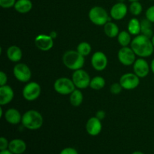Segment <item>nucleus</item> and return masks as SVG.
<instances>
[{
  "label": "nucleus",
  "instance_id": "5",
  "mask_svg": "<svg viewBox=\"0 0 154 154\" xmlns=\"http://www.w3.org/2000/svg\"><path fill=\"white\" fill-rule=\"evenodd\" d=\"M54 90L63 96L70 95L76 89L73 81L70 78L62 77L56 80L54 84Z\"/></svg>",
  "mask_w": 154,
  "mask_h": 154
},
{
  "label": "nucleus",
  "instance_id": "33",
  "mask_svg": "<svg viewBox=\"0 0 154 154\" xmlns=\"http://www.w3.org/2000/svg\"><path fill=\"white\" fill-rule=\"evenodd\" d=\"M60 154H78V152L73 147H66L61 150Z\"/></svg>",
  "mask_w": 154,
  "mask_h": 154
},
{
  "label": "nucleus",
  "instance_id": "40",
  "mask_svg": "<svg viewBox=\"0 0 154 154\" xmlns=\"http://www.w3.org/2000/svg\"><path fill=\"white\" fill-rule=\"evenodd\" d=\"M151 41H152V43H153V47H154V34H153V37L151 38Z\"/></svg>",
  "mask_w": 154,
  "mask_h": 154
},
{
  "label": "nucleus",
  "instance_id": "28",
  "mask_svg": "<svg viewBox=\"0 0 154 154\" xmlns=\"http://www.w3.org/2000/svg\"><path fill=\"white\" fill-rule=\"evenodd\" d=\"M129 11L134 16H138L141 14L143 11L142 5L139 2V1L132 2L129 5Z\"/></svg>",
  "mask_w": 154,
  "mask_h": 154
},
{
  "label": "nucleus",
  "instance_id": "37",
  "mask_svg": "<svg viewBox=\"0 0 154 154\" xmlns=\"http://www.w3.org/2000/svg\"><path fill=\"white\" fill-rule=\"evenodd\" d=\"M150 71L153 72V74L154 75V59H153V60L151 61V63H150Z\"/></svg>",
  "mask_w": 154,
  "mask_h": 154
},
{
  "label": "nucleus",
  "instance_id": "14",
  "mask_svg": "<svg viewBox=\"0 0 154 154\" xmlns=\"http://www.w3.org/2000/svg\"><path fill=\"white\" fill-rule=\"evenodd\" d=\"M128 11L127 5L123 2H119L111 7L110 17L115 20H120L126 16Z\"/></svg>",
  "mask_w": 154,
  "mask_h": 154
},
{
  "label": "nucleus",
  "instance_id": "7",
  "mask_svg": "<svg viewBox=\"0 0 154 154\" xmlns=\"http://www.w3.org/2000/svg\"><path fill=\"white\" fill-rule=\"evenodd\" d=\"M72 80L73 81L77 89L83 90L90 87L91 78L89 74L84 69H78L74 71L72 73Z\"/></svg>",
  "mask_w": 154,
  "mask_h": 154
},
{
  "label": "nucleus",
  "instance_id": "25",
  "mask_svg": "<svg viewBox=\"0 0 154 154\" xmlns=\"http://www.w3.org/2000/svg\"><path fill=\"white\" fill-rule=\"evenodd\" d=\"M132 41V35L128 31L120 32L117 35V42L121 47H128Z\"/></svg>",
  "mask_w": 154,
  "mask_h": 154
},
{
  "label": "nucleus",
  "instance_id": "36",
  "mask_svg": "<svg viewBox=\"0 0 154 154\" xmlns=\"http://www.w3.org/2000/svg\"><path fill=\"white\" fill-rule=\"evenodd\" d=\"M0 154H14L12 152H11L8 149H6V150H1L0 152Z\"/></svg>",
  "mask_w": 154,
  "mask_h": 154
},
{
  "label": "nucleus",
  "instance_id": "9",
  "mask_svg": "<svg viewBox=\"0 0 154 154\" xmlns=\"http://www.w3.org/2000/svg\"><path fill=\"white\" fill-rule=\"evenodd\" d=\"M117 58L122 65L130 66H132L136 60V54L132 51L131 47H122L118 51Z\"/></svg>",
  "mask_w": 154,
  "mask_h": 154
},
{
  "label": "nucleus",
  "instance_id": "35",
  "mask_svg": "<svg viewBox=\"0 0 154 154\" xmlns=\"http://www.w3.org/2000/svg\"><path fill=\"white\" fill-rule=\"evenodd\" d=\"M105 116H106V114L104 111L101 110V111H98L96 114V117H97L98 119H99L100 120H104L105 118Z\"/></svg>",
  "mask_w": 154,
  "mask_h": 154
},
{
  "label": "nucleus",
  "instance_id": "31",
  "mask_svg": "<svg viewBox=\"0 0 154 154\" xmlns=\"http://www.w3.org/2000/svg\"><path fill=\"white\" fill-rule=\"evenodd\" d=\"M146 19L148 20L149 21L154 23V5L150 6L147 9L145 12Z\"/></svg>",
  "mask_w": 154,
  "mask_h": 154
},
{
  "label": "nucleus",
  "instance_id": "16",
  "mask_svg": "<svg viewBox=\"0 0 154 154\" xmlns=\"http://www.w3.org/2000/svg\"><path fill=\"white\" fill-rule=\"evenodd\" d=\"M14 92L9 85L0 86V105L1 106L8 105L13 100Z\"/></svg>",
  "mask_w": 154,
  "mask_h": 154
},
{
  "label": "nucleus",
  "instance_id": "38",
  "mask_svg": "<svg viewBox=\"0 0 154 154\" xmlns=\"http://www.w3.org/2000/svg\"><path fill=\"white\" fill-rule=\"evenodd\" d=\"M3 114H4V113H3V110H2V108H0V117H3Z\"/></svg>",
  "mask_w": 154,
  "mask_h": 154
},
{
  "label": "nucleus",
  "instance_id": "30",
  "mask_svg": "<svg viewBox=\"0 0 154 154\" xmlns=\"http://www.w3.org/2000/svg\"><path fill=\"white\" fill-rule=\"evenodd\" d=\"M17 0H0V6L2 8H11L14 7Z\"/></svg>",
  "mask_w": 154,
  "mask_h": 154
},
{
  "label": "nucleus",
  "instance_id": "6",
  "mask_svg": "<svg viewBox=\"0 0 154 154\" xmlns=\"http://www.w3.org/2000/svg\"><path fill=\"white\" fill-rule=\"evenodd\" d=\"M42 88L39 84L35 81L26 83L22 90L23 97L29 102L36 100L40 96Z\"/></svg>",
  "mask_w": 154,
  "mask_h": 154
},
{
  "label": "nucleus",
  "instance_id": "1",
  "mask_svg": "<svg viewBox=\"0 0 154 154\" xmlns=\"http://www.w3.org/2000/svg\"><path fill=\"white\" fill-rule=\"evenodd\" d=\"M130 47L136 56L141 58L150 57L154 51L151 38L142 34L136 35L132 39Z\"/></svg>",
  "mask_w": 154,
  "mask_h": 154
},
{
  "label": "nucleus",
  "instance_id": "26",
  "mask_svg": "<svg viewBox=\"0 0 154 154\" xmlns=\"http://www.w3.org/2000/svg\"><path fill=\"white\" fill-rule=\"evenodd\" d=\"M105 86V80L101 76H95L91 78L90 87L93 90H100Z\"/></svg>",
  "mask_w": 154,
  "mask_h": 154
},
{
  "label": "nucleus",
  "instance_id": "3",
  "mask_svg": "<svg viewBox=\"0 0 154 154\" xmlns=\"http://www.w3.org/2000/svg\"><path fill=\"white\" fill-rule=\"evenodd\" d=\"M63 63L66 68L72 71L81 69L84 67V57L77 51H68L63 56Z\"/></svg>",
  "mask_w": 154,
  "mask_h": 154
},
{
  "label": "nucleus",
  "instance_id": "15",
  "mask_svg": "<svg viewBox=\"0 0 154 154\" xmlns=\"http://www.w3.org/2000/svg\"><path fill=\"white\" fill-rule=\"evenodd\" d=\"M102 120L98 119L96 116L90 117L86 123V130L91 136H97L102 132Z\"/></svg>",
  "mask_w": 154,
  "mask_h": 154
},
{
  "label": "nucleus",
  "instance_id": "24",
  "mask_svg": "<svg viewBox=\"0 0 154 154\" xmlns=\"http://www.w3.org/2000/svg\"><path fill=\"white\" fill-rule=\"evenodd\" d=\"M141 34L150 38L153 37L154 33L152 27V23L147 19L142 20L141 21Z\"/></svg>",
  "mask_w": 154,
  "mask_h": 154
},
{
  "label": "nucleus",
  "instance_id": "32",
  "mask_svg": "<svg viewBox=\"0 0 154 154\" xmlns=\"http://www.w3.org/2000/svg\"><path fill=\"white\" fill-rule=\"evenodd\" d=\"M9 142L5 137L0 138V150H4L6 149H8Z\"/></svg>",
  "mask_w": 154,
  "mask_h": 154
},
{
  "label": "nucleus",
  "instance_id": "29",
  "mask_svg": "<svg viewBox=\"0 0 154 154\" xmlns=\"http://www.w3.org/2000/svg\"><path fill=\"white\" fill-rule=\"evenodd\" d=\"M122 90H123V87L120 85V82L114 83L111 84V87H110V91L113 95H118L119 93H121Z\"/></svg>",
  "mask_w": 154,
  "mask_h": 154
},
{
  "label": "nucleus",
  "instance_id": "21",
  "mask_svg": "<svg viewBox=\"0 0 154 154\" xmlns=\"http://www.w3.org/2000/svg\"><path fill=\"white\" fill-rule=\"evenodd\" d=\"M104 32L105 34L109 38H115L117 37V35L120 33L119 27L115 23L108 21L106 24L104 25Z\"/></svg>",
  "mask_w": 154,
  "mask_h": 154
},
{
  "label": "nucleus",
  "instance_id": "17",
  "mask_svg": "<svg viewBox=\"0 0 154 154\" xmlns=\"http://www.w3.org/2000/svg\"><path fill=\"white\" fill-rule=\"evenodd\" d=\"M8 150L14 154H23L26 150V144L20 138H15L9 141Z\"/></svg>",
  "mask_w": 154,
  "mask_h": 154
},
{
  "label": "nucleus",
  "instance_id": "27",
  "mask_svg": "<svg viewBox=\"0 0 154 154\" xmlns=\"http://www.w3.org/2000/svg\"><path fill=\"white\" fill-rule=\"evenodd\" d=\"M77 51L80 54L83 56V57H87V56L90 55V53L92 51V48L90 44H89L88 42H82L80 44H78V45L77 46Z\"/></svg>",
  "mask_w": 154,
  "mask_h": 154
},
{
  "label": "nucleus",
  "instance_id": "19",
  "mask_svg": "<svg viewBox=\"0 0 154 154\" xmlns=\"http://www.w3.org/2000/svg\"><path fill=\"white\" fill-rule=\"evenodd\" d=\"M7 57L11 62L19 63L23 57V52L20 48L17 45H11L7 50Z\"/></svg>",
  "mask_w": 154,
  "mask_h": 154
},
{
  "label": "nucleus",
  "instance_id": "10",
  "mask_svg": "<svg viewBox=\"0 0 154 154\" xmlns=\"http://www.w3.org/2000/svg\"><path fill=\"white\" fill-rule=\"evenodd\" d=\"M120 84L124 90H134L139 85L140 78L135 73H126L120 77Z\"/></svg>",
  "mask_w": 154,
  "mask_h": 154
},
{
  "label": "nucleus",
  "instance_id": "12",
  "mask_svg": "<svg viewBox=\"0 0 154 154\" xmlns=\"http://www.w3.org/2000/svg\"><path fill=\"white\" fill-rule=\"evenodd\" d=\"M134 73L140 78H146L149 75L150 71V66L144 58L136 59L133 64Z\"/></svg>",
  "mask_w": 154,
  "mask_h": 154
},
{
  "label": "nucleus",
  "instance_id": "22",
  "mask_svg": "<svg viewBox=\"0 0 154 154\" xmlns=\"http://www.w3.org/2000/svg\"><path fill=\"white\" fill-rule=\"evenodd\" d=\"M69 101L72 106L79 107L84 101V96L82 92L79 89H75L70 95H69Z\"/></svg>",
  "mask_w": 154,
  "mask_h": 154
},
{
  "label": "nucleus",
  "instance_id": "2",
  "mask_svg": "<svg viewBox=\"0 0 154 154\" xmlns=\"http://www.w3.org/2000/svg\"><path fill=\"white\" fill-rule=\"evenodd\" d=\"M22 125L29 130H37L42 126L44 119L41 113L35 110H29L22 116Z\"/></svg>",
  "mask_w": 154,
  "mask_h": 154
},
{
  "label": "nucleus",
  "instance_id": "34",
  "mask_svg": "<svg viewBox=\"0 0 154 154\" xmlns=\"http://www.w3.org/2000/svg\"><path fill=\"white\" fill-rule=\"evenodd\" d=\"M8 76L6 73H5L3 71L0 72V86H4L7 84Z\"/></svg>",
  "mask_w": 154,
  "mask_h": 154
},
{
  "label": "nucleus",
  "instance_id": "11",
  "mask_svg": "<svg viewBox=\"0 0 154 154\" xmlns=\"http://www.w3.org/2000/svg\"><path fill=\"white\" fill-rule=\"evenodd\" d=\"M108 57L102 51H96L91 57V64L93 69L99 72L105 70L108 66Z\"/></svg>",
  "mask_w": 154,
  "mask_h": 154
},
{
  "label": "nucleus",
  "instance_id": "42",
  "mask_svg": "<svg viewBox=\"0 0 154 154\" xmlns=\"http://www.w3.org/2000/svg\"><path fill=\"white\" fill-rule=\"evenodd\" d=\"M152 1H154V0H152Z\"/></svg>",
  "mask_w": 154,
  "mask_h": 154
},
{
  "label": "nucleus",
  "instance_id": "4",
  "mask_svg": "<svg viewBox=\"0 0 154 154\" xmlns=\"http://www.w3.org/2000/svg\"><path fill=\"white\" fill-rule=\"evenodd\" d=\"M90 20L94 25L104 26L109 21V15L107 11L101 6H94L90 10L88 14Z\"/></svg>",
  "mask_w": 154,
  "mask_h": 154
},
{
  "label": "nucleus",
  "instance_id": "8",
  "mask_svg": "<svg viewBox=\"0 0 154 154\" xmlns=\"http://www.w3.org/2000/svg\"><path fill=\"white\" fill-rule=\"evenodd\" d=\"M14 78L22 83L29 82L32 78V72L29 67L25 63H17L13 69Z\"/></svg>",
  "mask_w": 154,
  "mask_h": 154
},
{
  "label": "nucleus",
  "instance_id": "20",
  "mask_svg": "<svg viewBox=\"0 0 154 154\" xmlns=\"http://www.w3.org/2000/svg\"><path fill=\"white\" fill-rule=\"evenodd\" d=\"M32 6L31 0H17L14 8L20 14H26L32 10Z\"/></svg>",
  "mask_w": 154,
  "mask_h": 154
},
{
  "label": "nucleus",
  "instance_id": "41",
  "mask_svg": "<svg viewBox=\"0 0 154 154\" xmlns=\"http://www.w3.org/2000/svg\"><path fill=\"white\" fill-rule=\"evenodd\" d=\"M130 2H137V1H140V0H129Z\"/></svg>",
  "mask_w": 154,
  "mask_h": 154
},
{
  "label": "nucleus",
  "instance_id": "39",
  "mask_svg": "<svg viewBox=\"0 0 154 154\" xmlns=\"http://www.w3.org/2000/svg\"><path fill=\"white\" fill-rule=\"evenodd\" d=\"M132 154H144V153L141 151H135V152H133Z\"/></svg>",
  "mask_w": 154,
  "mask_h": 154
},
{
  "label": "nucleus",
  "instance_id": "13",
  "mask_svg": "<svg viewBox=\"0 0 154 154\" xmlns=\"http://www.w3.org/2000/svg\"><path fill=\"white\" fill-rule=\"evenodd\" d=\"M54 38L51 35L39 34L35 38V45L40 51H48L54 47Z\"/></svg>",
  "mask_w": 154,
  "mask_h": 154
},
{
  "label": "nucleus",
  "instance_id": "23",
  "mask_svg": "<svg viewBox=\"0 0 154 154\" xmlns=\"http://www.w3.org/2000/svg\"><path fill=\"white\" fill-rule=\"evenodd\" d=\"M127 29L132 35H138L141 34V22L136 17L132 18L128 23Z\"/></svg>",
  "mask_w": 154,
  "mask_h": 154
},
{
  "label": "nucleus",
  "instance_id": "18",
  "mask_svg": "<svg viewBox=\"0 0 154 154\" xmlns=\"http://www.w3.org/2000/svg\"><path fill=\"white\" fill-rule=\"evenodd\" d=\"M5 119L8 123L11 125H17L21 123L22 116L18 110L16 108H9L4 114Z\"/></svg>",
  "mask_w": 154,
  "mask_h": 154
}]
</instances>
